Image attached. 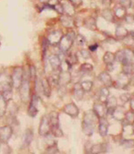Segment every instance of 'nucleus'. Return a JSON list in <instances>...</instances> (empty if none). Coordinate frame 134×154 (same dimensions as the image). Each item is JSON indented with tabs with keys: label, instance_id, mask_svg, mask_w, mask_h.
Masks as SVG:
<instances>
[{
	"label": "nucleus",
	"instance_id": "nucleus-33",
	"mask_svg": "<svg viewBox=\"0 0 134 154\" xmlns=\"http://www.w3.org/2000/svg\"><path fill=\"white\" fill-rule=\"evenodd\" d=\"M46 144L48 145V146H51V145H54V144H55L56 143H55V135L52 134V133H49L48 134H46Z\"/></svg>",
	"mask_w": 134,
	"mask_h": 154
},
{
	"label": "nucleus",
	"instance_id": "nucleus-46",
	"mask_svg": "<svg viewBox=\"0 0 134 154\" xmlns=\"http://www.w3.org/2000/svg\"><path fill=\"white\" fill-rule=\"evenodd\" d=\"M30 77H31V80H35L36 79V68L33 66H31L30 67Z\"/></svg>",
	"mask_w": 134,
	"mask_h": 154
},
{
	"label": "nucleus",
	"instance_id": "nucleus-17",
	"mask_svg": "<svg viewBox=\"0 0 134 154\" xmlns=\"http://www.w3.org/2000/svg\"><path fill=\"white\" fill-rule=\"evenodd\" d=\"M49 63H50L52 68L54 70H56V69H59V67L61 66L62 60L58 55H52L49 57Z\"/></svg>",
	"mask_w": 134,
	"mask_h": 154
},
{
	"label": "nucleus",
	"instance_id": "nucleus-36",
	"mask_svg": "<svg viewBox=\"0 0 134 154\" xmlns=\"http://www.w3.org/2000/svg\"><path fill=\"white\" fill-rule=\"evenodd\" d=\"M75 40H76L77 45H79V46H83V45H85L86 42H87L86 38H85L83 35H82V34H78V35L75 37Z\"/></svg>",
	"mask_w": 134,
	"mask_h": 154
},
{
	"label": "nucleus",
	"instance_id": "nucleus-53",
	"mask_svg": "<svg viewBox=\"0 0 134 154\" xmlns=\"http://www.w3.org/2000/svg\"><path fill=\"white\" fill-rule=\"evenodd\" d=\"M130 104H131V109L134 111V98L133 99H131V103Z\"/></svg>",
	"mask_w": 134,
	"mask_h": 154
},
{
	"label": "nucleus",
	"instance_id": "nucleus-27",
	"mask_svg": "<svg viewBox=\"0 0 134 154\" xmlns=\"http://www.w3.org/2000/svg\"><path fill=\"white\" fill-rule=\"evenodd\" d=\"M7 110V101L0 92V116H4Z\"/></svg>",
	"mask_w": 134,
	"mask_h": 154
},
{
	"label": "nucleus",
	"instance_id": "nucleus-26",
	"mask_svg": "<svg viewBox=\"0 0 134 154\" xmlns=\"http://www.w3.org/2000/svg\"><path fill=\"white\" fill-rule=\"evenodd\" d=\"M109 94H110V92H109V90L107 89V87L102 88L99 91V101L106 103L107 99L109 98Z\"/></svg>",
	"mask_w": 134,
	"mask_h": 154
},
{
	"label": "nucleus",
	"instance_id": "nucleus-20",
	"mask_svg": "<svg viewBox=\"0 0 134 154\" xmlns=\"http://www.w3.org/2000/svg\"><path fill=\"white\" fill-rule=\"evenodd\" d=\"M115 36L118 38L124 39L129 36V32L124 26H117L115 29Z\"/></svg>",
	"mask_w": 134,
	"mask_h": 154
},
{
	"label": "nucleus",
	"instance_id": "nucleus-19",
	"mask_svg": "<svg viewBox=\"0 0 134 154\" xmlns=\"http://www.w3.org/2000/svg\"><path fill=\"white\" fill-rule=\"evenodd\" d=\"M124 62L123 64H133L134 52L130 48L124 49Z\"/></svg>",
	"mask_w": 134,
	"mask_h": 154
},
{
	"label": "nucleus",
	"instance_id": "nucleus-34",
	"mask_svg": "<svg viewBox=\"0 0 134 154\" xmlns=\"http://www.w3.org/2000/svg\"><path fill=\"white\" fill-rule=\"evenodd\" d=\"M124 119L127 121V124H128V125H133V124H134L133 111H128V112H126V114H125V118H124Z\"/></svg>",
	"mask_w": 134,
	"mask_h": 154
},
{
	"label": "nucleus",
	"instance_id": "nucleus-28",
	"mask_svg": "<svg viewBox=\"0 0 134 154\" xmlns=\"http://www.w3.org/2000/svg\"><path fill=\"white\" fill-rule=\"evenodd\" d=\"M50 82L48 79H43L42 80V90H43V93L46 97L50 96L51 93V89H50Z\"/></svg>",
	"mask_w": 134,
	"mask_h": 154
},
{
	"label": "nucleus",
	"instance_id": "nucleus-3",
	"mask_svg": "<svg viewBox=\"0 0 134 154\" xmlns=\"http://www.w3.org/2000/svg\"><path fill=\"white\" fill-rule=\"evenodd\" d=\"M19 91H20V97L22 102H27V100L30 98V92H31V89H30V82H29V78H24L19 88Z\"/></svg>",
	"mask_w": 134,
	"mask_h": 154
},
{
	"label": "nucleus",
	"instance_id": "nucleus-7",
	"mask_svg": "<svg viewBox=\"0 0 134 154\" xmlns=\"http://www.w3.org/2000/svg\"><path fill=\"white\" fill-rule=\"evenodd\" d=\"M13 134V129L10 125H4L0 127V143H6Z\"/></svg>",
	"mask_w": 134,
	"mask_h": 154
},
{
	"label": "nucleus",
	"instance_id": "nucleus-11",
	"mask_svg": "<svg viewBox=\"0 0 134 154\" xmlns=\"http://www.w3.org/2000/svg\"><path fill=\"white\" fill-rule=\"evenodd\" d=\"M63 32L61 31H54L51 32L48 36H47V41L50 45H55V44H59L61 38H63Z\"/></svg>",
	"mask_w": 134,
	"mask_h": 154
},
{
	"label": "nucleus",
	"instance_id": "nucleus-16",
	"mask_svg": "<svg viewBox=\"0 0 134 154\" xmlns=\"http://www.w3.org/2000/svg\"><path fill=\"white\" fill-rule=\"evenodd\" d=\"M71 82V74L69 71H62L59 75V84L65 86Z\"/></svg>",
	"mask_w": 134,
	"mask_h": 154
},
{
	"label": "nucleus",
	"instance_id": "nucleus-40",
	"mask_svg": "<svg viewBox=\"0 0 134 154\" xmlns=\"http://www.w3.org/2000/svg\"><path fill=\"white\" fill-rule=\"evenodd\" d=\"M121 145L124 148H133L134 147V140H123L121 142Z\"/></svg>",
	"mask_w": 134,
	"mask_h": 154
},
{
	"label": "nucleus",
	"instance_id": "nucleus-29",
	"mask_svg": "<svg viewBox=\"0 0 134 154\" xmlns=\"http://www.w3.org/2000/svg\"><path fill=\"white\" fill-rule=\"evenodd\" d=\"M84 24L87 28H89V30H96L97 29V23L96 20L92 17H89L88 19L85 20Z\"/></svg>",
	"mask_w": 134,
	"mask_h": 154
},
{
	"label": "nucleus",
	"instance_id": "nucleus-25",
	"mask_svg": "<svg viewBox=\"0 0 134 154\" xmlns=\"http://www.w3.org/2000/svg\"><path fill=\"white\" fill-rule=\"evenodd\" d=\"M103 60L104 62L108 65V66H111L114 64V62L115 61V55L112 52H106V54L104 55L103 57Z\"/></svg>",
	"mask_w": 134,
	"mask_h": 154
},
{
	"label": "nucleus",
	"instance_id": "nucleus-35",
	"mask_svg": "<svg viewBox=\"0 0 134 154\" xmlns=\"http://www.w3.org/2000/svg\"><path fill=\"white\" fill-rule=\"evenodd\" d=\"M82 89L84 90V91H89L92 89L93 86V82L91 81H84L81 83Z\"/></svg>",
	"mask_w": 134,
	"mask_h": 154
},
{
	"label": "nucleus",
	"instance_id": "nucleus-32",
	"mask_svg": "<svg viewBox=\"0 0 134 154\" xmlns=\"http://www.w3.org/2000/svg\"><path fill=\"white\" fill-rule=\"evenodd\" d=\"M32 139H33V133H32V131H31V129H28V130L26 131L25 138H24L25 144H26L27 146H29V145H30V143H31Z\"/></svg>",
	"mask_w": 134,
	"mask_h": 154
},
{
	"label": "nucleus",
	"instance_id": "nucleus-2",
	"mask_svg": "<svg viewBox=\"0 0 134 154\" xmlns=\"http://www.w3.org/2000/svg\"><path fill=\"white\" fill-rule=\"evenodd\" d=\"M75 37H76V35L73 31L63 36V38H61V40L59 42V48L63 53H67L70 50V48L75 39Z\"/></svg>",
	"mask_w": 134,
	"mask_h": 154
},
{
	"label": "nucleus",
	"instance_id": "nucleus-8",
	"mask_svg": "<svg viewBox=\"0 0 134 154\" xmlns=\"http://www.w3.org/2000/svg\"><path fill=\"white\" fill-rule=\"evenodd\" d=\"M40 102V100H39V97L38 95H33L32 96V99H31V104L29 106V109H28V115L30 116L31 117H35L39 110H38V104Z\"/></svg>",
	"mask_w": 134,
	"mask_h": 154
},
{
	"label": "nucleus",
	"instance_id": "nucleus-41",
	"mask_svg": "<svg viewBox=\"0 0 134 154\" xmlns=\"http://www.w3.org/2000/svg\"><path fill=\"white\" fill-rule=\"evenodd\" d=\"M124 67H123V71L124 73L130 75L133 72V64H123Z\"/></svg>",
	"mask_w": 134,
	"mask_h": 154
},
{
	"label": "nucleus",
	"instance_id": "nucleus-42",
	"mask_svg": "<svg viewBox=\"0 0 134 154\" xmlns=\"http://www.w3.org/2000/svg\"><path fill=\"white\" fill-rule=\"evenodd\" d=\"M4 96V98L5 99V100L8 102L12 100V96H13V92H12V90L11 91H4V92H1Z\"/></svg>",
	"mask_w": 134,
	"mask_h": 154
},
{
	"label": "nucleus",
	"instance_id": "nucleus-50",
	"mask_svg": "<svg viewBox=\"0 0 134 154\" xmlns=\"http://www.w3.org/2000/svg\"><path fill=\"white\" fill-rule=\"evenodd\" d=\"M121 5H124V7H130L131 6V0H119Z\"/></svg>",
	"mask_w": 134,
	"mask_h": 154
},
{
	"label": "nucleus",
	"instance_id": "nucleus-54",
	"mask_svg": "<svg viewBox=\"0 0 134 154\" xmlns=\"http://www.w3.org/2000/svg\"><path fill=\"white\" fill-rule=\"evenodd\" d=\"M49 0H40V2H42V3H47Z\"/></svg>",
	"mask_w": 134,
	"mask_h": 154
},
{
	"label": "nucleus",
	"instance_id": "nucleus-5",
	"mask_svg": "<svg viewBox=\"0 0 134 154\" xmlns=\"http://www.w3.org/2000/svg\"><path fill=\"white\" fill-rule=\"evenodd\" d=\"M12 89H13L12 76L4 73L0 74V92L11 91Z\"/></svg>",
	"mask_w": 134,
	"mask_h": 154
},
{
	"label": "nucleus",
	"instance_id": "nucleus-45",
	"mask_svg": "<svg viewBox=\"0 0 134 154\" xmlns=\"http://www.w3.org/2000/svg\"><path fill=\"white\" fill-rule=\"evenodd\" d=\"M53 8L58 13V14H63L64 13V9H63V5H62V4H60V3H58V4H56L55 5H54L53 6Z\"/></svg>",
	"mask_w": 134,
	"mask_h": 154
},
{
	"label": "nucleus",
	"instance_id": "nucleus-15",
	"mask_svg": "<svg viewBox=\"0 0 134 154\" xmlns=\"http://www.w3.org/2000/svg\"><path fill=\"white\" fill-rule=\"evenodd\" d=\"M62 5H63V9H64V13H65L66 14L73 16L75 14V10H74V5L69 1H63L62 2Z\"/></svg>",
	"mask_w": 134,
	"mask_h": 154
},
{
	"label": "nucleus",
	"instance_id": "nucleus-12",
	"mask_svg": "<svg viewBox=\"0 0 134 154\" xmlns=\"http://www.w3.org/2000/svg\"><path fill=\"white\" fill-rule=\"evenodd\" d=\"M108 127H109V124H108L107 120L106 119V117L98 118V132L101 136L105 137L107 135Z\"/></svg>",
	"mask_w": 134,
	"mask_h": 154
},
{
	"label": "nucleus",
	"instance_id": "nucleus-21",
	"mask_svg": "<svg viewBox=\"0 0 134 154\" xmlns=\"http://www.w3.org/2000/svg\"><path fill=\"white\" fill-rule=\"evenodd\" d=\"M84 90L82 89L81 83H78L74 86V91H73V95H74V98L77 100H81L83 96H84Z\"/></svg>",
	"mask_w": 134,
	"mask_h": 154
},
{
	"label": "nucleus",
	"instance_id": "nucleus-52",
	"mask_svg": "<svg viewBox=\"0 0 134 154\" xmlns=\"http://www.w3.org/2000/svg\"><path fill=\"white\" fill-rule=\"evenodd\" d=\"M97 47H98V46H97V44H94V45H92V46L89 47V50H90V51H95V50L97 48Z\"/></svg>",
	"mask_w": 134,
	"mask_h": 154
},
{
	"label": "nucleus",
	"instance_id": "nucleus-22",
	"mask_svg": "<svg viewBox=\"0 0 134 154\" xmlns=\"http://www.w3.org/2000/svg\"><path fill=\"white\" fill-rule=\"evenodd\" d=\"M60 21H61L62 24H63L64 27H66V28H71V27H73V24H74V22H73L72 16H70V15H68V14L63 15V16L60 18Z\"/></svg>",
	"mask_w": 134,
	"mask_h": 154
},
{
	"label": "nucleus",
	"instance_id": "nucleus-13",
	"mask_svg": "<svg viewBox=\"0 0 134 154\" xmlns=\"http://www.w3.org/2000/svg\"><path fill=\"white\" fill-rule=\"evenodd\" d=\"M63 110H64V112L65 114H67V115L72 116V117H77L78 115H79V109H78V107H77L74 103H73V102H71V103L65 105Z\"/></svg>",
	"mask_w": 134,
	"mask_h": 154
},
{
	"label": "nucleus",
	"instance_id": "nucleus-39",
	"mask_svg": "<svg viewBox=\"0 0 134 154\" xmlns=\"http://www.w3.org/2000/svg\"><path fill=\"white\" fill-rule=\"evenodd\" d=\"M51 133H52L55 137H62V136H63V132H62V130L60 129L59 126L52 127V128H51Z\"/></svg>",
	"mask_w": 134,
	"mask_h": 154
},
{
	"label": "nucleus",
	"instance_id": "nucleus-55",
	"mask_svg": "<svg viewBox=\"0 0 134 154\" xmlns=\"http://www.w3.org/2000/svg\"><path fill=\"white\" fill-rule=\"evenodd\" d=\"M133 134H134V125H133Z\"/></svg>",
	"mask_w": 134,
	"mask_h": 154
},
{
	"label": "nucleus",
	"instance_id": "nucleus-56",
	"mask_svg": "<svg viewBox=\"0 0 134 154\" xmlns=\"http://www.w3.org/2000/svg\"><path fill=\"white\" fill-rule=\"evenodd\" d=\"M59 1H60V0H59Z\"/></svg>",
	"mask_w": 134,
	"mask_h": 154
},
{
	"label": "nucleus",
	"instance_id": "nucleus-31",
	"mask_svg": "<svg viewBox=\"0 0 134 154\" xmlns=\"http://www.w3.org/2000/svg\"><path fill=\"white\" fill-rule=\"evenodd\" d=\"M102 16H103L104 19H106V20L108 21V22H113V21H114V14H113V13H112L110 10H108V9L104 10V11L102 12Z\"/></svg>",
	"mask_w": 134,
	"mask_h": 154
},
{
	"label": "nucleus",
	"instance_id": "nucleus-48",
	"mask_svg": "<svg viewBox=\"0 0 134 154\" xmlns=\"http://www.w3.org/2000/svg\"><path fill=\"white\" fill-rule=\"evenodd\" d=\"M124 19H125V21H126L128 23H130V24H132V23H134L133 14H126V16L124 17Z\"/></svg>",
	"mask_w": 134,
	"mask_h": 154
},
{
	"label": "nucleus",
	"instance_id": "nucleus-9",
	"mask_svg": "<svg viewBox=\"0 0 134 154\" xmlns=\"http://www.w3.org/2000/svg\"><path fill=\"white\" fill-rule=\"evenodd\" d=\"M93 110H94L96 116H98V118H100V117H105L106 115L107 114V108H106V103L101 102V101L94 104Z\"/></svg>",
	"mask_w": 134,
	"mask_h": 154
},
{
	"label": "nucleus",
	"instance_id": "nucleus-10",
	"mask_svg": "<svg viewBox=\"0 0 134 154\" xmlns=\"http://www.w3.org/2000/svg\"><path fill=\"white\" fill-rule=\"evenodd\" d=\"M130 78H129V75L125 74V73H122L119 76L118 79L116 81V87L118 89H122V90H124L127 88V86L129 85L130 83Z\"/></svg>",
	"mask_w": 134,
	"mask_h": 154
},
{
	"label": "nucleus",
	"instance_id": "nucleus-24",
	"mask_svg": "<svg viewBox=\"0 0 134 154\" xmlns=\"http://www.w3.org/2000/svg\"><path fill=\"white\" fill-rule=\"evenodd\" d=\"M127 13H126V7H124V5H119L117 7H115V15L117 17V18H120V19H123L126 16Z\"/></svg>",
	"mask_w": 134,
	"mask_h": 154
},
{
	"label": "nucleus",
	"instance_id": "nucleus-14",
	"mask_svg": "<svg viewBox=\"0 0 134 154\" xmlns=\"http://www.w3.org/2000/svg\"><path fill=\"white\" fill-rule=\"evenodd\" d=\"M125 114H126V111L124 110V108L116 107L112 113V116L117 121H123L125 118Z\"/></svg>",
	"mask_w": 134,
	"mask_h": 154
},
{
	"label": "nucleus",
	"instance_id": "nucleus-30",
	"mask_svg": "<svg viewBox=\"0 0 134 154\" xmlns=\"http://www.w3.org/2000/svg\"><path fill=\"white\" fill-rule=\"evenodd\" d=\"M106 144H98V145H94L92 146V149H91V152L92 153H101V152H106V147H105Z\"/></svg>",
	"mask_w": 134,
	"mask_h": 154
},
{
	"label": "nucleus",
	"instance_id": "nucleus-44",
	"mask_svg": "<svg viewBox=\"0 0 134 154\" xmlns=\"http://www.w3.org/2000/svg\"><path fill=\"white\" fill-rule=\"evenodd\" d=\"M46 152H48V153H55V152H58V149H57L56 145L54 144V145L48 146V148L46 149Z\"/></svg>",
	"mask_w": 134,
	"mask_h": 154
},
{
	"label": "nucleus",
	"instance_id": "nucleus-37",
	"mask_svg": "<svg viewBox=\"0 0 134 154\" xmlns=\"http://www.w3.org/2000/svg\"><path fill=\"white\" fill-rule=\"evenodd\" d=\"M115 55V60L120 62V63H124V50H120L117 51Z\"/></svg>",
	"mask_w": 134,
	"mask_h": 154
},
{
	"label": "nucleus",
	"instance_id": "nucleus-18",
	"mask_svg": "<svg viewBox=\"0 0 134 154\" xmlns=\"http://www.w3.org/2000/svg\"><path fill=\"white\" fill-rule=\"evenodd\" d=\"M99 80L101 81V82L106 86V87H110L113 85V81L112 78L110 76V75L106 72H102L99 75Z\"/></svg>",
	"mask_w": 134,
	"mask_h": 154
},
{
	"label": "nucleus",
	"instance_id": "nucleus-1",
	"mask_svg": "<svg viewBox=\"0 0 134 154\" xmlns=\"http://www.w3.org/2000/svg\"><path fill=\"white\" fill-rule=\"evenodd\" d=\"M95 127V116L91 112H87L84 115L82 122V129L86 135L91 136L94 132Z\"/></svg>",
	"mask_w": 134,
	"mask_h": 154
},
{
	"label": "nucleus",
	"instance_id": "nucleus-49",
	"mask_svg": "<svg viewBox=\"0 0 134 154\" xmlns=\"http://www.w3.org/2000/svg\"><path fill=\"white\" fill-rule=\"evenodd\" d=\"M81 53H82V56L84 58H89L90 57V53H89V51L88 49H82L81 51Z\"/></svg>",
	"mask_w": 134,
	"mask_h": 154
},
{
	"label": "nucleus",
	"instance_id": "nucleus-51",
	"mask_svg": "<svg viewBox=\"0 0 134 154\" xmlns=\"http://www.w3.org/2000/svg\"><path fill=\"white\" fill-rule=\"evenodd\" d=\"M74 6H80L82 3V0H69Z\"/></svg>",
	"mask_w": 134,
	"mask_h": 154
},
{
	"label": "nucleus",
	"instance_id": "nucleus-43",
	"mask_svg": "<svg viewBox=\"0 0 134 154\" xmlns=\"http://www.w3.org/2000/svg\"><path fill=\"white\" fill-rule=\"evenodd\" d=\"M66 60H67L69 63H71L72 65H73V64H75V63L77 62V56H76L75 54H70L68 59H66Z\"/></svg>",
	"mask_w": 134,
	"mask_h": 154
},
{
	"label": "nucleus",
	"instance_id": "nucleus-38",
	"mask_svg": "<svg viewBox=\"0 0 134 154\" xmlns=\"http://www.w3.org/2000/svg\"><path fill=\"white\" fill-rule=\"evenodd\" d=\"M81 70H82V73H89V72H91L93 70V66L89 64V63H85V64L82 65Z\"/></svg>",
	"mask_w": 134,
	"mask_h": 154
},
{
	"label": "nucleus",
	"instance_id": "nucleus-6",
	"mask_svg": "<svg viewBox=\"0 0 134 154\" xmlns=\"http://www.w3.org/2000/svg\"><path fill=\"white\" fill-rule=\"evenodd\" d=\"M50 132H51V124L49 121V117L46 116H44L40 121V125L39 127V133L40 135L46 136Z\"/></svg>",
	"mask_w": 134,
	"mask_h": 154
},
{
	"label": "nucleus",
	"instance_id": "nucleus-4",
	"mask_svg": "<svg viewBox=\"0 0 134 154\" xmlns=\"http://www.w3.org/2000/svg\"><path fill=\"white\" fill-rule=\"evenodd\" d=\"M11 76L13 82V87L15 89H19L23 80V69L19 66L15 67Z\"/></svg>",
	"mask_w": 134,
	"mask_h": 154
},
{
	"label": "nucleus",
	"instance_id": "nucleus-47",
	"mask_svg": "<svg viewBox=\"0 0 134 154\" xmlns=\"http://www.w3.org/2000/svg\"><path fill=\"white\" fill-rule=\"evenodd\" d=\"M120 99H121V100H122L123 102H124V103H125V102H127V101L131 100V95H130L129 93H124V94L121 95Z\"/></svg>",
	"mask_w": 134,
	"mask_h": 154
},
{
	"label": "nucleus",
	"instance_id": "nucleus-23",
	"mask_svg": "<svg viewBox=\"0 0 134 154\" xmlns=\"http://www.w3.org/2000/svg\"><path fill=\"white\" fill-rule=\"evenodd\" d=\"M58 113L57 112H51L48 117H49V121H50V124H51V128L52 127H56V126H59V117H58Z\"/></svg>",
	"mask_w": 134,
	"mask_h": 154
}]
</instances>
